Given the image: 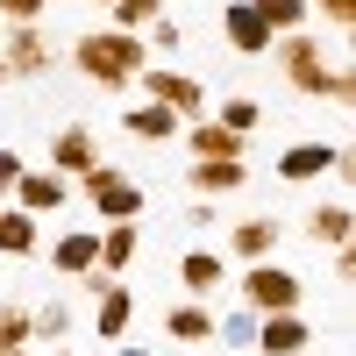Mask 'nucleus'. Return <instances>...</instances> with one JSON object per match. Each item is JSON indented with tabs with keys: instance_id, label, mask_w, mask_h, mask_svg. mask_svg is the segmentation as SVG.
<instances>
[{
	"instance_id": "nucleus-1",
	"label": "nucleus",
	"mask_w": 356,
	"mask_h": 356,
	"mask_svg": "<svg viewBox=\"0 0 356 356\" xmlns=\"http://www.w3.org/2000/svg\"><path fill=\"white\" fill-rule=\"evenodd\" d=\"M278 50V72H285V86L292 93H307V100H328V107H349L356 100V79H349V65L328 50V43H314L307 29H285V36L271 43Z\"/></svg>"
},
{
	"instance_id": "nucleus-2",
	"label": "nucleus",
	"mask_w": 356,
	"mask_h": 356,
	"mask_svg": "<svg viewBox=\"0 0 356 356\" xmlns=\"http://www.w3.org/2000/svg\"><path fill=\"white\" fill-rule=\"evenodd\" d=\"M72 65L93 86H107V93H129L136 72L150 65V43H143V29H93V36L72 43Z\"/></svg>"
},
{
	"instance_id": "nucleus-3",
	"label": "nucleus",
	"mask_w": 356,
	"mask_h": 356,
	"mask_svg": "<svg viewBox=\"0 0 356 356\" xmlns=\"http://www.w3.org/2000/svg\"><path fill=\"white\" fill-rule=\"evenodd\" d=\"M72 186L86 193V207H93L100 221H143V186H136L122 164H107V157H100L86 178H72Z\"/></svg>"
},
{
	"instance_id": "nucleus-4",
	"label": "nucleus",
	"mask_w": 356,
	"mask_h": 356,
	"mask_svg": "<svg viewBox=\"0 0 356 356\" xmlns=\"http://www.w3.org/2000/svg\"><path fill=\"white\" fill-rule=\"evenodd\" d=\"M243 307L250 314H285V307H307V278L300 271H278L271 257L243 271Z\"/></svg>"
},
{
	"instance_id": "nucleus-5",
	"label": "nucleus",
	"mask_w": 356,
	"mask_h": 356,
	"mask_svg": "<svg viewBox=\"0 0 356 356\" xmlns=\"http://www.w3.org/2000/svg\"><path fill=\"white\" fill-rule=\"evenodd\" d=\"M136 79H143V100H164L178 122H200V114H207V86H200L193 72H178V65H143Z\"/></svg>"
},
{
	"instance_id": "nucleus-6",
	"label": "nucleus",
	"mask_w": 356,
	"mask_h": 356,
	"mask_svg": "<svg viewBox=\"0 0 356 356\" xmlns=\"http://www.w3.org/2000/svg\"><path fill=\"white\" fill-rule=\"evenodd\" d=\"M257 356H307L314 349V321L300 307H285V314H257Z\"/></svg>"
},
{
	"instance_id": "nucleus-7",
	"label": "nucleus",
	"mask_w": 356,
	"mask_h": 356,
	"mask_svg": "<svg viewBox=\"0 0 356 356\" xmlns=\"http://www.w3.org/2000/svg\"><path fill=\"white\" fill-rule=\"evenodd\" d=\"M349 178V150L342 143H292V150L278 157V178L285 186H307V178Z\"/></svg>"
},
{
	"instance_id": "nucleus-8",
	"label": "nucleus",
	"mask_w": 356,
	"mask_h": 356,
	"mask_svg": "<svg viewBox=\"0 0 356 356\" xmlns=\"http://www.w3.org/2000/svg\"><path fill=\"white\" fill-rule=\"evenodd\" d=\"M50 36H43V29L36 22H15L8 29V50H0V72H8V79H43L50 72Z\"/></svg>"
},
{
	"instance_id": "nucleus-9",
	"label": "nucleus",
	"mask_w": 356,
	"mask_h": 356,
	"mask_svg": "<svg viewBox=\"0 0 356 356\" xmlns=\"http://www.w3.org/2000/svg\"><path fill=\"white\" fill-rule=\"evenodd\" d=\"M221 36H228L235 57H264V50L278 43V36H271V22H264L250 0H228V8H221Z\"/></svg>"
},
{
	"instance_id": "nucleus-10",
	"label": "nucleus",
	"mask_w": 356,
	"mask_h": 356,
	"mask_svg": "<svg viewBox=\"0 0 356 356\" xmlns=\"http://www.w3.org/2000/svg\"><path fill=\"white\" fill-rule=\"evenodd\" d=\"M93 164H100V136L86 129V122H65V129L50 136V171H65V178H86Z\"/></svg>"
},
{
	"instance_id": "nucleus-11",
	"label": "nucleus",
	"mask_w": 356,
	"mask_h": 356,
	"mask_svg": "<svg viewBox=\"0 0 356 356\" xmlns=\"http://www.w3.org/2000/svg\"><path fill=\"white\" fill-rule=\"evenodd\" d=\"M243 178H250L243 157H193V164H186L193 200H228V193H243Z\"/></svg>"
},
{
	"instance_id": "nucleus-12",
	"label": "nucleus",
	"mask_w": 356,
	"mask_h": 356,
	"mask_svg": "<svg viewBox=\"0 0 356 356\" xmlns=\"http://www.w3.org/2000/svg\"><path fill=\"white\" fill-rule=\"evenodd\" d=\"M50 271L65 278V285H79L86 271H100V235H93V228H65V235L50 243Z\"/></svg>"
},
{
	"instance_id": "nucleus-13",
	"label": "nucleus",
	"mask_w": 356,
	"mask_h": 356,
	"mask_svg": "<svg viewBox=\"0 0 356 356\" xmlns=\"http://www.w3.org/2000/svg\"><path fill=\"white\" fill-rule=\"evenodd\" d=\"M65 200H72V178H65V171H50V164L29 171V164H22V178H15V207H29V214H57Z\"/></svg>"
},
{
	"instance_id": "nucleus-14",
	"label": "nucleus",
	"mask_w": 356,
	"mask_h": 356,
	"mask_svg": "<svg viewBox=\"0 0 356 356\" xmlns=\"http://www.w3.org/2000/svg\"><path fill=\"white\" fill-rule=\"evenodd\" d=\"M129 328H136V292H129L122 278H107V285L93 292V335H100V342H122Z\"/></svg>"
},
{
	"instance_id": "nucleus-15",
	"label": "nucleus",
	"mask_w": 356,
	"mask_h": 356,
	"mask_svg": "<svg viewBox=\"0 0 356 356\" xmlns=\"http://www.w3.org/2000/svg\"><path fill=\"white\" fill-rule=\"evenodd\" d=\"M271 250H278V221L271 214H243V221L228 228V257L235 264H264Z\"/></svg>"
},
{
	"instance_id": "nucleus-16",
	"label": "nucleus",
	"mask_w": 356,
	"mask_h": 356,
	"mask_svg": "<svg viewBox=\"0 0 356 356\" xmlns=\"http://www.w3.org/2000/svg\"><path fill=\"white\" fill-rule=\"evenodd\" d=\"M143 257V221H107L100 228V271H129V264Z\"/></svg>"
},
{
	"instance_id": "nucleus-17",
	"label": "nucleus",
	"mask_w": 356,
	"mask_h": 356,
	"mask_svg": "<svg viewBox=\"0 0 356 356\" xmlns=\"http://www.w3.org/2000/svg\"><path fill=\"white\" fill-rule=\"evenodd\" d=\"M43 250V228H36V214L29 207H0V257H36Z\"/></svg>"
},
{
	"instance_id": "nucleus-18",
	"label": "nucleus",
	"mask_w": 356,
	"mask_h": 356,
	"mask_svg": "<svg viewBox=\"0 0 356 356\" xmlns=\"http://www.w3.org/2000/svg\"><path fill=\"white\" fill-rule=\"evenodd\" d=\"M228 278V257H214V250H186L178 257V285H186V300H207Z\"/></svg>"
},
{
	"instance_id": "nucleus-19",
	"label": "nucleus",
	"mask_w": 356,
	"mask_h": 356,
	"mask_svg": "<svg viewBox=\"0 0 356 356\" xmlns=\"http://www.w3.org/2000/svg\"><path fill=\"white\" fill-rule=\"evenodd\" d=\"M164 335L186 342V349H193V342H214V307H207V300H178V307L164 314Z\"/></svg>"
},
{
	"instance_id": "nucleus-20",
	"label": "nucleus",
	"mask_w": 356,
	"mask_h": 356,
	"mask_svg": "<svg viewBox=\"0 0 356 356\" xmlns=\"http://www.w3.org/2000/svg\"><path fill=\"white\" fill-rule=\"evenodd\" d=\"M122 129H129L136 143H171V136H178V114H171L164 100H143V107L122 114Z\"/></svg>"
},
{
	"instance_id": "nucleus-21",
	"label": "nucleus",
	"mask_w": 356,
	"mask_h": 356,
	"mask_svg": "<svg viewBox=\"0 0 356 356\" xmlns=\"http://www.w3.org/2000/svg\"><path fill=\"white\" fill-rule=\"evenodd\" d=\"M307 235H314V243H349V235H356V214H349V200H321L314 207V214H307Z\"/></svg>"
},
{
	"instance_id": "nucleus-22",
	"label": "nucleus",
	"mask_w": 356,
	"mask_h": 356,
	"mask_svg": "<svg viewBox=\"0 0 356 356\" xmlns=\"http://www.w3.org/2000/svg\"><path fill=\"white\" fill-rule=\"evenodd\" d=\"M72 300H43V307H29V342H65L72 335Z\"/></svg>"
},
{
	"instance_id": "nucleus-23",
	"label": "nucleus",
	"mask_w": 356,
	"mask_h": 356,
	"mask_svg": "<svg viewBox=\"0 0 356 356\" xmlns=\"http://www.w3.org/2000/svg\"><path fill=\"white\" fill-rule=\"evenodd\" d=\"M193 157H243V136H235L228 122H207V114H200V122H193Z\"/></svg>"
},
{
	"instance_id": "nucleus-24",
	"label": "nucleus",
	"mask_w": 356,
	"mask_h": 356,
	"mask_svg": "<svg viewBox=\"0 0 356 356\" xmlns=\"http://www.w3.org/2000/svg\"><path fill=\"white\" fill-rule=\"evenodd\" d=\"M250 8L271 22V36H285V29H307L314 15H307V0H250Z\"/></svg>"
},
{
	"instance_id": "nucleus-25",
	"label": "nucleus",
	"mask_w": 356,
	"mask_h": 356,
	"mask_svg": "<svg viewBox=\"0 0 356 356\" xmlns=\"http://www.w3.org/2000/svg\"><path fill=\"white\" fill-rule=\"evenodd\" d=\"M143 36H150L157 57H178V50H186V29H178L171 15H150V22H143Z\"/></svg>"
},
{
	"instance_id": "nucleus-26",
	"label": "nucleus",
	"mask_w": 356,
	"mask_h": 356,
	"mask_svg": "<svg viewBox=\"0 0 356 356\" xmlns=\"http://www.w3.org/2000/svg\"><path fill=\"white\" fill-rule=\"evenodd\" d=\"M214 335H221L228 349H250V342H257V314H250V307H235L228 321H214Z\"/></svg>"
},
{
	"instance_id": "nucleus-27",
	"label": "nucleus",
	"mask_w": 356,
	"mask_h": 356,
	"mask_svg": "<svg viewBox=\"0 0 356 356\" xmlns=\"http://www.w3.org/2000/svg\"><path fill=\"white\" fill-rule=\"evenodd\" d=\"M0 349H29V307L22 300L0 307Z\"/></svg>"
},
{
	"instance_id": "nucleus-28",
	"label": "nucleus",
	"mask_w": 356,
	"mask_h": 356,
	"mask_svg": "<svg viewBox=\"0 0 356 356\" xmlns=\"http://www.w3.org/2000/svg\"><path fill=\"white\" fill-rule=\"evenodd\" d=\"M214 122H228L235 136H250V129H264V107H257V100H221Z\"/></svg>"
},
{
	"instance_id": "nucleus-29",
	"label": "nucleus",
	"mask_w": 356,
	"mask_h": 356,
	"mask_svg": "<svg viewBox=\"0 0 356 356\" xmlns=\"http://www.w3.org/2000/svg\"><path fill=\"white\" fill-rule=\"evenodd\" d=\"M114 8V29H143L150 15H164V0H107Z\"/></svg>"
},
{
	"instance_id": "nucleus-30",
	"label": "nucleus",
	"mask_w": 356,
	"mask_h": 356,
	"mask_svg": "<svg viewBox=\"0 0 356 356\" xmlns=\"http://www.w3.org/2000/svg\"><path fill=\"white\" fill-rule=\"evenodd\" d=\"M307 15H328L335 29H349L356 22V0H307Z\"/></svg>"
},
{
	"instance_id": "nucleus-31",
	"label": "nucleus",
	"mask_w": 356,
	"mask_h": 356,
	"mask_svg": "<svg viewBox=\"0 0 356 356\" xmlns=\"http://www.w3.org/2000/svg\"><path fill=\"white\" fill-rule=\"evenodd\" d=\"M15 178H22V157H15V150H0V200L15 193Z\"/></svg>"
},
{
	"instance_id": "nucleus-32",
	"label": "nucleus",
	"mask_w": 356,
	"mask_h": 356,
	"mask_svg": "<svg viewBox=\"0 0 356 356\" xmlns=\"http://www.w3.org/2000/svg\"><path fill=\"white\" fill-rule=\"evenodd\" d=\"M335 278H342V285L356 278V250H349V243H335Z\"/></svg>"
},
{
	"instance_id": "nucleus-33",
	"label": "nucleus",
	"mask_w": 356,
	"mask_h": 356,
	"mask_svg": "<svg viewBox=\"0 0 356 356\" xmlns=\"http://www.w3.org/2000/svg\"><path fill=\"white\" fill-rule=\"evenodd\" d=\"M114 356H150V349H143V342H129V335H122V342H114Z\"/></svg>"
},
{
	"instance_id": "nucleus-34",
	"label": "nucleus",
	"mask_w": 356,
	"mask_h": 356,
	"mask_svg": "<svg viewBox=\"0 0 356 356\" xmlns=\"http://www.w3.org/2000/svg\"><path fill=\"white\" fill-rule=\"evenodd\" d=\"M0 356H29V349H0Z\"/></svg>"
},
{
	"instance_id": "nucleus-35",
	"label": "nucleus",
	"mask_w": 356,
	"mask_h": 356,
	"mask_svg": "<svg viewBox=\"0 0 356 356\" xmlns=\"http://www.w3.org/2000/svg\"><path fill=\"white\" fill-rule=\"evenodd\" d=\"M0 86H8V72H0Z\"/></svg>"
},
{
	"instance_id": "nucleus-36",
	"label": "nucleus",
	"mask_w": 356,
	"mask_h": 356,
	"mask_svg": "<svg viewBox=\"0 0 356 356\" xmlns=\"http://www.w3.org/2000/svg\"><path fill=\"white\" fill-rule=\"evenodd\" d=\"M57 356H72V349H57Z\"/></svg>"
},
{
	"instance_id": "nucleus-37",
	"label": "nucleus",
	"mask_w": 356,
	"mask_h": 356,
	"mask_svg": "<svg viewBox=\"0 0 356 356\" xmlns=\"http://www.w3.org/2000/svg\"><path fill=\"white\" fill-rule=\"evenodd\" d=\"M100 8H107V0H100Z\"/></svg>"
}]
</instances>
